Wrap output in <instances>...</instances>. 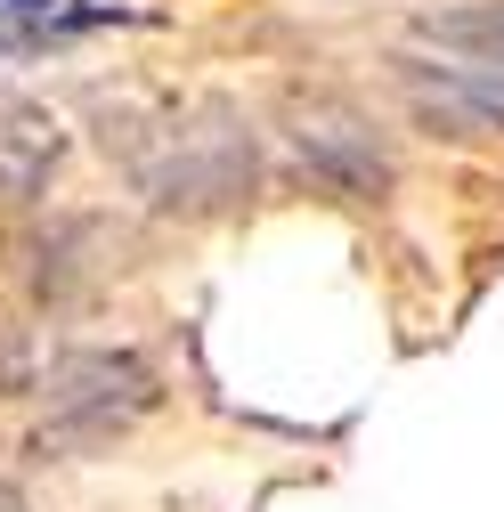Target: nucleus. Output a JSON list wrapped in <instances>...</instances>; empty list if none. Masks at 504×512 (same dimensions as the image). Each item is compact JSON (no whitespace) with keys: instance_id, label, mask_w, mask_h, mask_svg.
I'll use <instances>...</instances> for the list:
<instances>
[{"instance_id":"1","label":"nucleus","mask_w":504,"mask_h":512,"mask_svg":"<svg viewBox=\"0 0 504 512\" xmlns=\"http://www.w3.org/2000/svg\"><path fill=\"white\" fill-rule=\"evenodd\" d=\"M147 187L155 212H228L244 187H252V131L228 106H196V114H171L147 147H122Z\"/></svg>"},{"instance_id":"5","label":"nucleus","mask_w":504,"mask_h":512,"mask_svg":"<svg viewBox=\"0 0 504 512\" xmlns=\"http://www.w3.org/2000/svg\"><path fill=\"white\" fill-rule=\"evenodd\" d=\"M57 155H66V131L25 106V98H0V196H33V187H49Z\"/></svg>"},{"instance_id":"4","label":"nucleus","mask_w":504,"mask_h":512,"mask_svg":"<svg viewBox=\"0 0 504 512\" xmlns=\"http://www.w3.org/2000/svg\"><path fill=\"white\" fill-rule=\"evenodd\" d=\"M399 90H407L415 122L439 139H504V66L496 57H464V49L399 57Z\"/></svg>"},{"instance_id":"3","label":"nucleus","mask_w":504,"mask_h":512,"mask_svg":"<svg viewBox=\"0 0 504 512\" xmlns=\"http://www.w3.org/2000/svg\"><path fill=\"white\" fill-rule=\"evenodd\" d=\"M285 147L301 155L309 179H326L350 204L391 196V147H383V131H374L350 98H326V90L285 98Z\"/></svg>"},{"instance_id":"7","label":"nucleus","mask_w":504,"mask_h":512,"mask_svg":"<svg viewBox=\"0 0 504 512\" xmlns=\"http://www.w3.org/2000/svg\"><path fill=\"white\" fill-rule=\"evenodd\" d=\"M423 49H464V57H496L504 66V0H464V9H431L415 17Z\"/></svg>"},{"instance_id":"2","label":"nucleus","mask_w":504,"mask_h":512,"mask_svg":"<svg viewBox=\"0 0 504 512\" xmlns=\"http://www.w3.org/2000/svg\"><path fill=\"white\" fill-rule=\"evenodd\" d=\"M49 415H41V447H90L131 431L139 415H155V374L131 350H66L49 366Z\"/></svg>"},{"instance_id":"6","label":"nucleus","mask_w":504,"mask_h":512,"mask_svg":"<svg viewBox=\"0 0 504 512\" xmlns=\"http://www.w3.org/2000/svg\"><path fill=\"white\" fill-rule=\"evenodd\" d=\"M98 25H114V9H66V0H0V57L82 41V33H98Z\"/></svg>"}]
</instances>
